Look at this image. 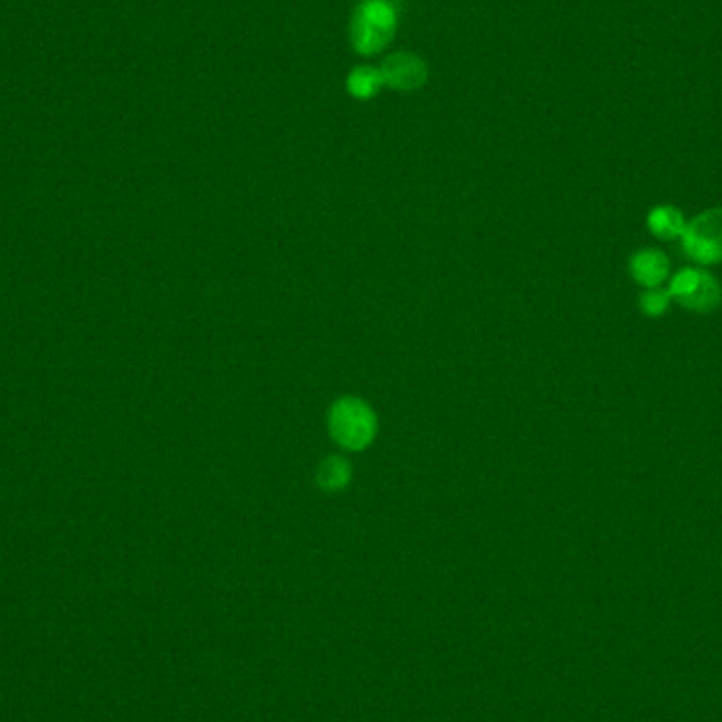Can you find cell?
I'll list each match as a JSON object with an SVG mask.
<instances>
[{
	"label": "cell",
	"instance_id": "30bf717a",
	"mask_svg": "<svg viewBox=\"0 0 722 722\" xmlns=\"http://www.w3.org/2000/svg\"><path fill=\"white\" fill-rule=\"evenodd\" d=\"M357 11L361 15H366L368 19H372L374 24L383 26V28L395 30V26H397L395 11H393V7L389 3H385V0H366V3H361L357 7Z\"/></svg>",
	"mask_w": 722,
	"mask_h": 722
},
{
	"label": "cell",
	"instance_id": "5b68a950",
	"mask_svg": "<svg viewBox=\"0 0 722 722\" xmlns=\"http://www.w3.org/2000/svg\"><path fill=\"white\" fill-rule=\"evenodd\" d=\"M395 30L383 28L374 24L372 19H368L366 15H361L359 11L353 13L351 19V43L355 47L357 53L361 55H374L378 51H383L393 38Z\"/></svg>",
	"mask_w": 722,
	"mask_h": 722
},
{
	"label": "cell",
	"instance_id": "6da1fadb",
	"mask_svg": "<svg viewBox=\"0 0 722 722\" xmlns=\"http://www.w3.org/2000/svg\"><path fill=\"white\" fill-rule=\"evenodd\" d=\"M330 433L334 440L351 450L366 448L376 433V416L372 408L357 397H342L330 410Z\"/></svg>",
	"mask_w": 722,
	"mask_h": 722
},
{
	"label": "cell",
	"instance_id": "8992f818",
	"mask_svg": "<svg viewBox=\"0 0 722 722\" xmlns=\"http://www.w3.org/2000/svg\"><path fill=\"white\" fill-rule=\"evenodd\" d=\"M630 273L644 288H659L670 275V260L659 250H640L632 256Z\"/></svg>",
	"mask_w": 722,
	"mask_h": 722
},
{
	"label": "cell",
	"instance_id": "ba28073f",
	"mask_svg": "<svg viewBox=\"0 0 722 722\" xmlns=\"http://www.w3.org/2000/svg\"><path fill=\"white\" fill-rule=\"evenodd\" d=\"M684 226H687V222H684L682 214L676 207L659 205L649 214V228H651V233L659 239L682 237Z\"/></svg>",
	"mask_w": 722,
	"mask_h": 722
},
{
	"label": "cell",
	"instance_id": "7a4b0ae2",
	"mask_svg": "<svg viewBox=\"0 0 722 722\" xmlns=\"http://www.w3.org/2000/svg\"><path fill=\"white\" fill-rule=\"evenodd\" d=\"M684 254L697 264H716L722 260V207L708 209L691 222L682 233Z\"/></svg>",
	"mask_w": 722,
	"mask_h": 722
},
{
	"label": "cell",
	"instance_id": "8fae6325",
	"mask_svg": "<svg viewBox=\"0 0 722 722\" xmlns=\"http://www.w3.org/2000/svg\"><path fill=\"white\" fill-rule=\"evenodd\" d=\"M670 300H672L670 292H665V290H661V288H651V290H646V292L640 296V309H642L646 315L657 317V315H663L665 309L670 307Z\"/></svg>",
	"mask_w": 722,
	"mask_h": 722
},
{
	"label": "cell",
	"instance_id": "277c9868",
	"mask_svg": "<svg viewBox=\"0 0 722 722\" xmlns=\"http://www.w3.org/2000/svg\"><path fill=\"white\" fill-rule=\"evenodd\" d=\"M380 74H383L385 87L397 91H414L427 83L429 70L418 55L410 51H397L389 55L383 66H380Z\"/></svg>",
	"mask_w": 722,
	"mask_h": 722
},
{
	"label": "cell",
	"instance_id": "9c48e42d",
	"mask_svg": "<svg viewBox=\"0 0 722 722\" xmlns=\"http://www.w3.org/2000/svg\"><path fill=\"white\" fill-rule=\"evenodd\" d=\"M317 480L323 490H340L349 484L351 469H349L347 461L338 459V456H332V459H326L321 463V467L317 471Z\"/></svg>",
	"mask_w": 722,
	"mask_h": 722
},
{
	"label": "cell",
	"instance_id": "52a82bcc",
	"mask_svg": "<svg viewBox=\"0 0 722 722\" xmlns=\"http://www.w3.org/2000/svg\"><path fill=\"white\" fill-rule=\"evenodd\" d=\"M383 87H385V81H383V74H380V68L357 66L347 76V89L357 100H370Z\"/></svg>",
	"mask_w": 722,
	"mask_h": 722
},
{
	"label": "cell",
	"instance_id": "3957f363",
	"mask_svg": "<svg viewBox=\"0 0 722 722\" xmlns=\"http://www.w3.org/2000/svg\"><path fill=\"white\" fill-rule=\"evenodd\" d=\"M670 296L684 309L710 313L720 304L722 290L718 281L708 271L684 269L672 279Z\"/></svg>",
	"mask_w": 722,
	"mask_h": 722
}]
</instances>
